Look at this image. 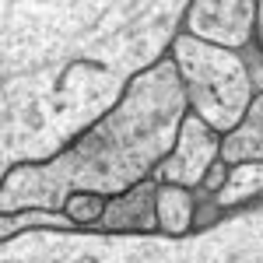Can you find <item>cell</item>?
Instances as JSON below:
<instances>
[{"instance_id": "obj_1", "label": "cell", "mask_w": 263, "mask_h": 263, "mask_svg": "<svg viewBox=\"0 0 263 263\" xmlns=\"http://www.w3.org/2000/svg\"><path fill=\"white\" fill-rule=\"evenodd\" d=\"M186 0H4V176L60 158L172 53Z\"/></svg>"}, {"instance_id": "obj_2", "label": "cell", "mask_w": 263, "mask_h": 263, "mask_svg": "<svg viewBox=\"0 0 263 263\" xmlns=\"http://www.w3.org/2000/svg\"><path fill=\"white\" fill-rule=\"evenodd\" d=\"M186 116L190 99L179 67L172 57H165L137 78L126 99L60 158L7 172L0 182V218L28 211L63 214L67 200L78 193H95L105 200L130 193L172 155Z\"/></svg>"}, {"instance_id": "obj_3", "label": "cell", "mask_w": 263, "mask_h": 263, "mask_svg": "<svg viewBox=\"0 0 263 263\" xmlns=\"http://www.w3.org/2000/svg\"><path fill=\"white\" fill-rule=\"evenodd\" d=\"M0 263H263V200L221 211L186 239L32 228L0 242Z\"/></svg>"}, {"instance_id": "obj_4", "label": "cell", "mask_w": 263, "mask_h": 263, "mask_svg": "<svg viewBox=\"0 0 263 263\" xmlns=\"http://www.w3.org/2000/svg\"><path fill=\"white\" fill-rule=\"evenodd\" d=\"M179 67L182 88L190 99V112H197L218 137H228L246 120L256 99L253 74L242 53L200 42L182 32L168 53Z\"/></svg>"}, {"instance_id": "obj_5", "label": "cell", "mask_w": 263, "mask_h": 263, "mask_svg": "<svg viewBox=\"0 0 263 263\" xmlns=\"http://www.w3.org/2000/svg\"><path fill=\"white\" fill-rule=\"evenodd\" d=\"M221 162V137L207 126V123L190 112L182 120L179 141L172 147V155L165 158L151 179L158 186H182V190H200L207 172Z\"/></svg>"}, {"instance_id": "obj_6", "label": "cell", "mask_w": 263, "mask_h": 263, "mask_svg": "<svg viewBox=\"0 0 263 263\" xmlns=\"http://www.w3.org/2000/svg\"><path fill=\"white\" fill-rule=\"evenodd\" d=\"M256 11L249 0H193L186 14V35L221 49H249L256 39Z\"/></svg>"}, {"instance_id": "obj_7", "label": "cell", "mask_w": 263, "mask_h": 263, "mask_svg": "<svg viewBox=\"0 0 263 263\" xmlns=\"http://www.w3.org/2000/svg\"><path fill=\"white\" fill-rule=\"evenodd\" d=\"M95 232L105 235H158V182L147 179L105 203V218Z\"/></svg>"}, {"instance_id": "obj_8", "label": "cell", "mask_w": 263, "mask_h": 263, "mask_svg": "<svg viewBox=\"0 0 263 263\" xmlns=\"http://www.w3.org/2000/svg\"><path fill=\"white\" fill-rule=\"evenodd\" d=\"M221 162L228 168H239V165H263V95L253 99L246 120L221 137Z\"/></svg>"}, {"instance_id": "obj_9", "label": "cell", "mask_w": 263, "mask_h": 263, "mask_svg": "<svg viewBox=\"0 0 263 263\" xmlns=\"http://www.w3.org/2000/svg\"><path fill=\"white\" fill-rule=\"evenodd\" d=\"M197 197L182 186H158V232L168 239H186L197 232Z\"/></svg>"}, {"instance_id": "obj_10", "label": "cell", "mask_w": 263, "mask_h": 263, "mask_svg": "<svg viewBox=\"0 0 263 263\" xmlns=\"http://www.w3.org/2000/svg\"><path fill=\"white\" fill-rule=\"evenodd\" d=\"M105 197H95V193H78V197H70L67 207H63V218L74 224V228H88V232H95L99 221L105 218Z\"/></svg>"}, {"instance_id": "obj_11", "label": "cell", "mask_w": 263, "mask_h": 263, "mask_svg": "<svg viewBox=\"0 0 263 263\" xmlns=\"http://www.w3.org/2000/svg\"><path fill=\"white\" fill-rule=\"evenodd\" d=\"M246 63H249V74H253L256 95H263V4H260V11H256V39H253V46H249Z\"/></svg>"}, {"instance_id": "obj_12", "label": "cell", "mask_w": 263, "mask_h": 263, "mask_svg": "<svg viewBox=\"0 0 263 263\" xmlns=\"http://www.w3.org/2000/svg\"><path fill=\"white\" fill-rule=\"evenodd\" d=\"M228 176H232V168H228L224 162H218L214 168H211V172H207V179H203L200 190L207 193V197H211V207H214V200H218V193H221L224 186H228Z\"/></svg>"}]
</instances>
